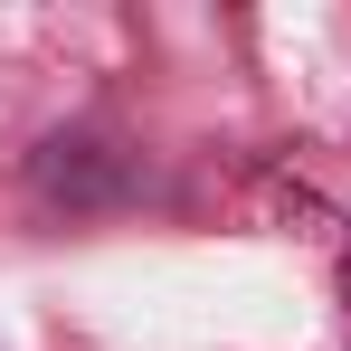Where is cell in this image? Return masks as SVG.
Here are the masks:
<instances>
[{"instance_id":"1","label":"cell","mask_w":351,"mask_h":351,"mask_svg":"<svg viewBox=\"0 0 351 351\" xmlns=\"http://www.w3.org/2000/svg\"><path fill=\"white\" fill-rule=\"evenodd\" d=\"M123 190V162L105 143H48L38 152V199H66V209H105Z\"/></svg>"},{"instance_id":"2","label":"cell","mask_w":351,"mask_h":351,"mask_svg":"<svg viewBox=\"0 0 351 351\" xmlns=\"http://www.w3.org/2000/svg\"><path fill=\"white\" fill-rule=\"evenodd\" d=\"M342 304H351V256H342Z\"/></svg>"}]
</instances>
